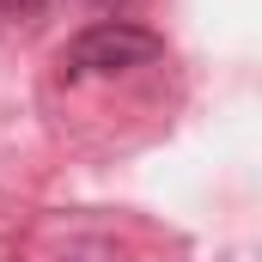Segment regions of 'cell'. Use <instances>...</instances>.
Segmentation results:
<instances>
[{
    "mask_svg": "<svg viewBox=\"0 0 262 262\" xmlns=\"http://www.w3.org/2000/svg\"><path fill=\"white\" fill-rule=\"evenodd\" d=\"M159 55H165V37H152L146 25L98 18V25H85V31L61 49V67H67V73H85V79H110V73L152 67Z\"/></svg>",
    "mask_w": 262,
    "mask_h": 262,
    "instance_id": "obj_1",
    "label": "cell"
},
{
    "mask_svg": "<svg viewBox=\"0 0 262 262\" xmlns=\"http://www.w3.org/2000/svg\"><path fill=\"white\" fill-rule=\"evenodd\" d=\"M18 262H134V250L98 220H73V213H49L25 232Z\"/></svg>",
    "mask_w": 262,
    "mask_h": 262,
    "instance_id": "obj_2",
    "label": "cell"
},
{
    "mask_svg": "<svg viewBox=\"0 0 262 262\" xmlns=\"http://www.w3.org/2000/svg\"><path fill=\"white\" fill-rule=\"evenodd\" d=\"M92 6H122V0H92Z\"/></svg>",
    "mask_w": 262,
    "mask_h": 262,
    "instance_id": "obj_3",
    "label": "cell"
}]
</instances>
